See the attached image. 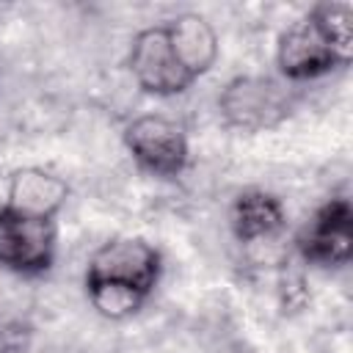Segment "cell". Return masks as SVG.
<instances>
[{"label":"cell","instance_id":"1","mask_svg":"<svg viewBox=\"0 0 353 353\" xmlns=\"http://www.w3.org/2000/svg\"><path fill=\"white\" fill-rule=\"evenodd\" d=\"M163 276V254L143 237H110L85 265L83 290L105 320H127L143 309Z\"/></svg>","mask_w":353,"mask_h":353},{"label":"cell","instance_id":"2","mask_svg":"<svg viewBox=\"0 0 353 353\" xmlns=\"http://www.w3.org/2000/svg\"><path fill=\"white\" fill-rule=\"evenodd\" d=\"M295 91L265 74L232 77L218 94L221 119L240 132H265L281 127L295 113Z\"/></svg>","mask_w":353,"mask_h":353},{"label":"cell","instance_id":"3","mask_svg":"<svg viewBox=\"0 0 353 353\" xmlns=\"http://www.w3.org/2000/svg\"><path fill=\"white\" fill-rule=\"evenodd\" d=\"M121 141L135 165L160 179H176L190 163V146L182 124L160 113H143L127 121Z\"/></svg>","mask_w":353,"mask_h":353},{"label":"cell","instance_id":"4","mask_svg":"<svg viewBox=\"0 0 353 353\" xmlns=\"http://www.w3.org/2000/svg\"><path fill=\"white\" fill-rule=\"evenodd\" d=\"M58 232L55 221L28 218L8 207H0V268L36 279L47 276L55 265Z\"/></svg>","mask_w":353,"mask_h":353},{"label":"cell","instance_id":"5","mask_svg":"<svg viewBox=\"0 0 353 353\" xmlns=\"http://www.w3.org/2000/svg\"><path fill=\"white\" fill-rule=\"evenodd\" d=\"M127 69L138 88L152 97H176L196 83L176 61L165 25H149L132 36L127 50Z\"/></svg>","mask_w":353,"mask_h":353},{"label":"cell","instance_id":"6","mask_svg":"<svg viewBox=\"0 0 353 353\" xmlns=\"http://www.w3.org/2000/svg\"><path fill=\"white\" fill-rule=\"evenodd\" d=\"M295 251L303 262L320 268H342L353 256V204L334 196L320 204L295 234Z\"/></svg>","mask_w":353,"mask_h":353},{"label":"cell","instance_id":"7","mask_svg":"<svg viewBox=\"0 0 353 353\" xmlns=\"http://www.w3.org/2000/svg\"><path fill=\"white\" fill-rule=\"evenodd\" d=\"M276 66L287 83H306L334 69H345L320 28L303 14L298 22L284 28L276 39Z\"/></svg>","mask_w":353,"mask_h":353},{"label":"cell","instance_id":"8","mask_svg":"<svg viewBox=\"0 0 353 353\" xmlns=\"http://www.w3.org/2000/svg\"><path fill=\"white\" fill-rule=\"evenodd\" d=\"M69 196L72 188L61 174L41 165H22L8 174L3 207L28 218L55 221V215L66 207Z\"/></svg>","mask_w":353,"mask_h":353},{"label":"cell","instance_id":"9","mask_svg":"<svg viewBox=\"0 0 353 353\" xmlns=\"http://www.w3.org/2000/svg\"><path fill=\"white\" fill-rule=\"evenodd\" d=\"M163 25H165V33H168L176 61L193 80H199L201 74H207L215 66V61L221 55V41L207 17H201L196 11H185V14L171 17Z\"/></svg>","mask_w":353,"mask_h":353},{"label":"cell","instance_id":"10","mask_svg":"<svg viewBox=\"0 0 353 353\" xmlns=\"http://www.w3.org/2000/svg\"><path fill=\"white\" fill-rule=\"evenodd\" d=\"M287 223L284 204L262 190V188H248L234 196L232 210H229V226L237 243L251 245L268 237H276Z\"/></svg>","mask_w":353,"mask_h":353},{"label":"cell","instance_id":"11","mask_svg":"<svg viewBox=\"0 0 353 353\" xmlns=\"http://www.w3.org/2000/svg\"><path fill=\"white\" fill-rule=\"evenodd\" d=\"M306 17L320 28V33L331 44V50L336 52L342 66H347L353 58V3L323 0V3H314L306 11Z\"/></svg>","mask_w":353,"mask_h":353}]
</instances>
